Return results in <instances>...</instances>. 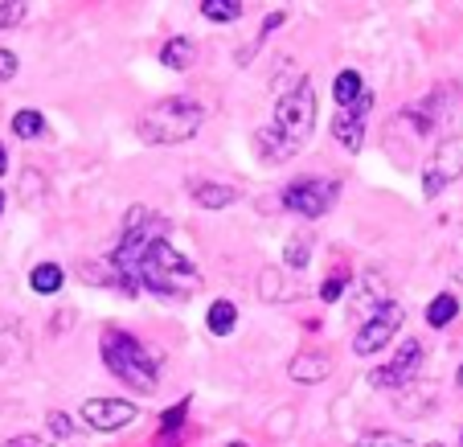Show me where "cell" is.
I'll list each match as a JSON object with an SVG mask.
<instances>
[{
  "label": "cell",
  "instance_id": "6da1fadb",
  "mask_svg": "<svg viewBox=\"0 0 463 447\" xmlns=\"http://www.w3.org/2000/svg\"><path fill=\"white\" fill-rule=\"evenodd\" d=\"M316 128V87L312 79H296V87L283 90L275 103V119L267 128L254 132V148L267 165H283L296 152H304V144L312 140Z\"/></svg>",
  "mask_w": 463,
  "mask_h": 447
},
{
  "label": "cell",
  "instance_id": "7a4b0ae2",
  "mask_svg": "<svg viewBox=\"0 0 463 447\" xmlns=\"http://www.w3.org/2000/svg\"><path fill=\"white\" fill-rule=\"evenodd\" d=\"M99 353H103L107 374L119 377L128 390H136V395H156L160 390V357L140 337L123 333V328H107Z\"/></svg>",
  "mask_w": 463,
  "mask_h": 447
},
{
  "label": "cell",
  "instance_id": "3957f363",
  "mask_svg": "<svg viewBox=\"0 0 463 447\" xmlns=\"http://www.w3.org/2000/svg\"><path fill=\"white\" fill-rule=\"evenodd\" d=\"M205 123V107L189 95H168L165 103L148 107V111L136 119V136L148 148H176V144H189L193 136L202 132Z\"/></svg>",
  "mask_w": 463,
  "mask_h": 447
},
{
  "label": "cell",
  "instance_id": "277c9868",
  "mask_svg": "<svg viewBox=\"0 0 463 447\" xmlns=\"http://www.w3.org/2000/svg\"><path fill=\"white\" fill-rule=\"evenodd\" d=\"M140 283H144V291H152L156 300L181 304V300H189L193 291L202 288V271H197L168 238H156L140 263Z\"/></svg>",
  "mask_w": 463,
  "mask_h": 447
},
{
  "label": "cell",
  "instance_id": "5b68a950",
  "mask_svg": "<svg viewBox=\"0 0 463 447\" xmlns=\"http://www.w3.org/2000/svg\"><path fill=\"white\" fill-rule=\"evenodd\" d=\"M336 197H341V181H328V176H316V173H307V176H296V181H288L283 185V194H279V202H283V210L288 214H299V218H324V214L336 205Z\"/></svg>",
  "mask_w": 463,
  "mask_h": 447
},
{
  "label": "cell",
  "instance_id": "8992f818",
  "mask_svg": "<svg viewBox=\"0 0 463 447\" xmlns=\"http://www.w3.org/2000/svg\"><path fill=\"white\" fill-rule=\"evenodd\" d=\"M422 361H427V345L414 341V337H406V341L393 349V357L369 374V386H377V390H406L411 382H419Z\"/></svg>",
  "mask_w": 463,
  "mask_h": 447
},
{
  "label": "cell",
  "instance_id": "52a82bcc",
  "mask_svg": "<svg viewBox=\"0 0 463 447\" xmlns=\"http://www.w3.org/2000/svg\"><path fill=\"white\" fill-rule=\"evenodd\" d=\"M402 325H406V308L398 304V300H385L369 320H361L357 337H353V353H357V357H373V353H382L385 345L398 337Z\"/></svg>",
  "mask_w": 463,
  "mask_h": 447
},
{
  "label": "cell",
  "instance_id": "ba28073f",
  "mask_svg": "<svg viewBox=\"0 0 463 447\" xmlns=\"http://www.w3.org/2000/svg\"><path fill=\"white\" fill-rule=\"evenodd\" d=\"M463 176V140L459 136H447L443 144H435L427 168H422V197H439L447 185H455Z\"/></svg>",
  "mask_w": 463,
  "mask_h": 447
},
{
  "label": "cell",
  "instance_id": "9c48e42d",
  "mask_svg": "<svg viewBox=\"0 0 463 447\" xmlns=\"http://www.w3.org/2000/svg\"><path fill=\"white\" fill-rule=\"evenodd\" d=\"M136 419H140V406L131 403V398L99 395V398H87V403H82V423H87L90 431H103V435L131 427Z\"/></svg>",
  "mask_w": 463,
  "mask_h": 447
},
{
  "label": "cell",
  "instance_id": "30bf717a",
  "mask_svg": "<svg viewBox=\"0 0 463 447\" xmlns=\"http://www.w3.org/2000/svg\"><path fill=\"white\" fill-rule=\"evenodd\" d=\"M369 111H373V90H365L353 107H345V111L333 115L328 128H333V140L341 144L345 152H361V144H365V128H369Z\"/></svg>",
  "mask_w": 463,
  "mask_h": 447
},
{
  "label": "cell",
  "instance_id": "8fae6325",
  "mask_svg": "<svg viewBox=\"0 0 463 447\" xmlns=\"http://www.w3.org/2000/svg\"><path fill=\"white\" fill-rule=\"evenodd\" d=\"M189 194H193V202L202 205V210H210V214L230 210V205L242 197L238 194V185H222V181H193Z\"/></svg>",
  "mask_w": 463,
  "mask_h": 447
},
{
  "label": "cell",
  "instance_id": "7c38bea8",
  "mask_svg": "<svg viewBox=\"0 0 463 447\" xmlns=\"http://www.w3.org/2000/svg\"><path fill=\"white\" fill-rule=\"evenodd\" d=\"M288 377L291 382H299V386H316V382L328 377V357L316 353V349H299L296 357L288 361Z\"/></svg>",
  "mask_w": 463,
  "mask_h": 447
},
{
  "label": "cell",
  "instance_id": "4fadbf2b",
  "mask_svg": "<svg viewBox=\"0 0 463 447\" xmlns=\"http://www.w3.org/2000/svg\"><path fill=\"white\" fill-rule=\"evenodd\" d=\"M160 62H165L168 71H189L193 62H197V42L193 37H168L165 45H160Z\"/></svg>",
  "mask_w": 463,
  "mask_h": 447
},
{
  "label": "cell",
  "instance_id": "5bb4252c",
  "mask_svg": "<svg viewBox=\"0 0 463 447\" xmlns=\"http://www.w3.org/2000/svg\"><path fill=\"white\" fill-rule=\"evenodd\" d=\"M205 328H210L213 337H230L238 328V304L234 300H213L210 308H205Z\"/></svg>",
  "mask_w": 463,
  "mask_h": 447
},
{
  "label": "cell",
  "instance_id": "9a60e30c",
  "mask_svg": "<svg viewBox=\"0 0 463 447\" xmlns=\"http://www.w3.org/2000/svg\"><path fill=\"white\" fill-rule=\"evenodd\" d=\"M197 13H202L205 21H213V25H234V21H242L246 5L242 0H202Z\"/></svg>",
  "mask_w": 463,
  "mask_h": 447
},
{
  "label": "cell",
  "instance_id": "2e32d148",
  "mask_svg": "<svg viewBox=\"0 0 463 447\" xmlns=\"http://www.w3.org/2000/svg\"><path fill=\"white\" fill-rule=\"evenodd\" d=\"M365 90H369V87H365V79H361V71H353V66H349V71L336 74V82H333V99L341 103V111H345V107L357 103V99L365 95Z\"/></svg>",
  "mask_w": 463,
  "mask_h": 447
},
{
  "label": "cell",
  "instance_id": "e0dca14e",
  "mask_svg": "<svg viewBox=\"0 0 463 447\" xmlns=\"http://www.w3.org/2000/svg\"><path fill=\"white\" fill-rule=\"evenodd\" d=\"M307 259H312V238L307 234H291L288 246H283V267H288L291 275H304L307 271Z\"/></svg>",
  "mask_w": 463,
  "mask_h": 447
},
{
  "label": "cell",
  "instance_id": "ac0fdd59",
  "mask_svg": "<svg viewBox=\"0 0 463 447\" xmlns=\"http://www.w3.org/2000/svg\"><path fill=\"white\" fill-rule=\"evenodd\" d=\"M455 316H459V296H455V291H439V296L427 304V325L430 328H447Z\"/></svg>",
  "mask_w": 463,
  "mask_h": 447
},
{
  "label": "cell",
  "instance_id": "d6986e66",
  "mask_svg": "<svg viewBox=\"0 0 463 447\" xmlns=\"http://www.w3.org/2000/svg\"><path fill=\"white\" fill-rule=\"evenodd\" d=\"M61 283H66V271H61L58 263H37L33 271H29V288H33L37 296H53V291H61Z\"/></svg>",
  "mask_w": 463,
  "mask_h": 447
},
{
  "label": "cell",
  "instance_id": "ffe728a7",
  "mask_svg": "<svg viewBox=\"0 0 463 447\" xmlns=\"http://www.w3.org/2000/svg\"><path fill=\"white\" fill-rule=\"evenodd\" d=\"M13 136H17V140H42L45 136V115L37 111V107H21V111L13 115Z\"/></svg>",
  "mask_w": 463,
  "mask_h": 447
},
{
  "label": "cell",
  "instance_id": "44dd1931",
  "mask_svg": "<svg viewBox=\"0 0 463 447\" xmlns=\"http://www.w3.org/2000/svg\"><path fill=\"white\" fill-rule=\"evenodd\" d=\"M422 403H427V411H430V403H435V386H414V390H402V411L406 414H414V411H422Z\"/></svg>",
  "mask_w": 463,
  "mask_h": 447
},
{
  "label": "cell",
  "instance_id": "7402d4cb",
  "mask_svg": "<svg viewBox=\"0 0 463 447\" xmlns=\"http://www.w3.org/2000/svg\"><path fill=\"white\" fill-rule=\"evenodd\" d=\"M184 419H189V398H181L176 406H168V411L160 414V431H165V435H176Z\"/></svg>",
  "mask_w": 463,
  "mask_h": 447
},
{
  "label": "cell",
  "instance_id": "603a6c76",
  "mask_svg": "<svg viewBox=\"0 0 463 447\" xmlns=\"http://www.w3.org/2000/svg\"><path fill=\"white\" fill-rule=\"evenodd\" d=\"M45 427H50V439H71L79 423H74L66 411H50V414H45Z\"/></svg>",
  "mask_w": 463,
  "mask_h": 447
},
{
  "label": "cell",
  "instance_id": "cb8c5ba5",
  "mask_svg": "<svg viewBox=\"0 0 463 447\" xmlns=\"http://www.w3.org/2000/svg\"><path fill=\"white\" fill-rule=\"evenodd\" d=\"M353 447H411V439L393 435V431H373V435H361Z\"/></svg>",
  "mask_w": 463,
  "mask_h": 447
},
{
  "label": "cell",
  "instance_id": "d4e9b609",
  "mask_svg": "<svg viewBox=\"0 0 463 447\" xmlns=\"http://www.w3.org/2000/svg\"><path fill=\"white\" fill-rule=\"evenodd\" d=\"M345 288H349V275H345V271H333L328 280L320 283V300H324V304H336V300L345 296Z\"/></svg>",
  "mask_w": 463,
  "mask_h": 447
},
{
  "label": "cell",
  "instance_id": "484cf974",
  "mask_svg": "<svg viewBox=\"0 0 463 447\" xmlns=\"http://www.w3.org/2000/svg\"><path fill=\"white\" fill-rule=\"evenodd\" d=\"M25 17H29V5H21V0H5V5H0V29L21 25Z\"/></svg>",
  "mask_w": 463,
  "mask_h": 447
},
{
  "label": "cell",
  "instance_id": "4316f807",
  "mask_svg": "<svg viewBox=\"0 0 463 447\" xmlns=\"http://www.w3.org/2000/svg\"><path fill=\"white\" fill-rule=\"evenodd\" d=\"M0 447H53V439H50V435H37V431H25V435L5 439Z\"/></svg>",
  "mask_w": 463,
  "mask_h": 447
},
{
  "label": "cell",
  "instance_id": "83f0119b",
  "mask_svg": "<svg viewBox=\"0 0 463 447\" xmlns=\"http://www.w3.org/2000/svg\"><path fill=\"white\" fill-rule=\"evenodd\" d=\"M17 71H21L17 53H13L9 45H0V82H13V79H17Z\"/></svg>",
  "mask_w": 463,
  "mask_h": 447
},
{
  "label": "cell",
  "instance_id": "f1b7e54d",
  "mask_svg": "<svg viewBox=\"0 0 463 447\" xmlns=\"http://www.w3.org/2000/svg\"><path fill=\"white\" fill-rule=\"evenodd\" d=\"M283 21H288V9H271V13H267V21H262V25H259V37H254V42H267V37H271L275 33V29H279L283 25Z\"/></svg>",
  "mask_w": 463,
  "mask_h": 447
},
{
  "label": "cell",
  "instance_id": "f546056e",
  "mask_svg": "<svg viewBox=\"0 0 463 447\" xmlns=\"http://www.w3.org/2000/svg\"><path fill=\"white\" fill-rule=\"evenodd\" d=\"M71 325H74V312H58V316H53V320H50V333L58 337L61 328H71Z\"/></svg>",
  "mask_w": 463,
  "mask_h": 447
},
{
  "label": "cell",
  "instance_id": "4dcf8cb0",
  "mask_svg": "<svg viewBox=\"0 0 463 447\" xmlns=\"http://www.w3.org/2000/svg\"><path fill=\"white\" fill-rule=\"evenodd\" d=\"M9 173V148H5V144H0V176Z\"/></svg>",
  "mask_w": 463,
  "mask_h": 447
},
{
  "label": "cell",
  "instance_id": "1f68e13d",
  "mask_svg": "<svg viewBox=\"0 0 463 447\" xmlns=\"http://www.w3.org/2000/svg\"><path fill=\"white\" fill-rule=\"evenodd\" d=\"M455 386L463 390V361H459V369H455Z\"/></svg>",
  "mask_w": 463,
  "mask_h": 447
},
{
  "label": "cell",
  "instance_id": "d6a6232c",
  "mask_svg": "<svg viewBox=\"0 0 463 447\" xmlns=\"http://www.w3.org/2000/svg\"><path fill=\"white\" fill-rule=\"evenodd\" d=\"M5 205H9V197H5V189H0V218H5Z\"/></svg>",
  "mask_w": 463,
  "mask_h": 447
},
{
  "label": "cell",
  "instance_id": "836d02e7",
  "mask_svg": "<svg viewBox=\"0 0 463 447\" xmlns=\"http://www.w3.org/2000/svg\"><path fill=\"white\" fill-rule=\"evenodd\" d=\"M226 447H246V443H242V439H234V443H226Z\"/></svg>",
  "mask_w": 463,
  "mask_h": 447
},
{
  "label": "cell",
  "instance_id": "e575fe53",
  "mask_svg": "<svg viewBox=\"0 0 463 447\" xmlns=\"http://www.w3.org/2000/svg\"><path fill=\"white\" fill-rule=\"evenodd\" d=\"M422 447H443V443H422Z\"/></svg>",
  "mask_w": 463,
  "mask_h": 447
}]
</instances>
